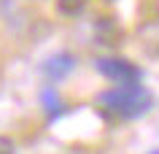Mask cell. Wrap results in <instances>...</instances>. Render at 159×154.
I'll return each instance as SVG.
<instances>
[{
	"label": "cell",
	"mask_w": 159,
	"mask_h": 154,
	"mask_svg": "<svg viewBox=\"0 0 159 154\" xmlns=\"http://www.w3.org/2000/svg\"><path fill=\"white\" fill-rule=\"evenodd\" d=\"M157 154H159V152H157Z\"/></svg>",
	"instance_id": "52a82bcc"
},
{
	"label": "cell",
	"mask_w": 159,
	"mask_h": 154,
	"mask_svg": "<svg viewBox=\"0 0 159 154\" xmlns=\"http://www.w3.org/2000/svg\"><path fill=\"white\" fill-rule=\"evenodd\" d=\"M89 6V0H57V11L62 16H81Z\"/></svg>",
	"instance_id": "5b68a950"
},
{
	"label": "cell",
	"mask_w": 159,
	"mask_h": 154,
	"mask_svg": "<svg viewBox=\"0 0 159 154\" xmlns=\"http://www.w3.org/2000/svg\"><path fill=\"white\" fill-rule=\"evenodd\" d=\"M94 38L102 43V46H116L121 43V27L113 22V19H100L94 25Z\"/></svg>",
	"instance_id": "277c9868"
},
{
	"label": "cell",
	"mask_w": 159,
	"mask_h": 154,
	"mask_svg": "<svg viewBox=\"0 0 159 154\" xmlns=\"http://www.w3.org/2000/svg\"><path fill=\"white\" fill-rule=\"evenodd\" d=\"M0 154H16V146H14V141L6 135H0Z\"/></svg>",
	"instance_id": "8992f818"
},
{
	"label": "cell",
	"mask_w": 159,
	"mask_h": 154,
	"mask_svg": "<svg viewBox=\"0 0 159 154\" xmlns=\"http://www.w3.org/2000/svg\"><path fill=\"white\" fill-rule=\"evenodd\" d=\"M94 65H97V70L102 76L108 81H113L116 86H132L140 78V70L135 68L129 60H121V57H100Z\"/></svg>",
	"instance_id": "7a4b0ae2"
},
{
	"label": "cell",
	"mask_w": 159,
	"mask_h": 154,
	"mask_svg": "<svg viewBox=\"0 0 159 154\" xmlns=\"http://www.w3.org/2000/svg\"><path fill=\"white\" fill-rule=\"evenodd\" d=\"M100 103L108 108L113 116H121V119H135V116H143V114L151 108V95L143 89L140 84L132 86H113L111 92H105L100 97Z\"/></svg>",
	"instance_id": "6da1fadb"
},
{
	"label": "cell",
	"mask_w": 159,
	"mask_h": 154,
	"mask_svg": "<svg viewBox=\"0 0 159 154\" xmlns=\"http://www.w3.org/2000/svg\"><path fill=\"white\" fill-rule=\"evenodd\" d=\"M75 68V60L73 54H67V51H59V54H54V57H49V60L43 62V76L49 78V81H59V78L70 76Z\"/></svg>",
	"instance_id": "3957f363"
}]
</instances>
